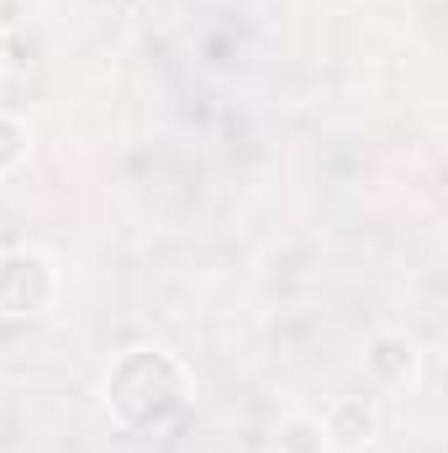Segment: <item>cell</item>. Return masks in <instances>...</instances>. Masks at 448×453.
Instances as JSON below:
<instances>
[{
    "mask_svg": "<svg viewBox=\"0 0 448 453\" xmlns=\"http://www.w3.org/2000/svg\"><path fill=\"white\" fill-rule=\"evenodd\" d=\"M190 401V374L164 348H127L106 374V406L121 427L153 433L169 427Z\"/></svg>",
    "mask_w": 448,
    "mask_h": 453,
    "instance_id": "1",
    "label": "cell"
},
{
    "mask_svg": "<svg viewBox=\"0 0 448 453\" xmlns=\"http://www.w3.org/2000/svg\"><path fill=\"white\" fill-rule=\"evenodd\" d=\"M53 290H58V274L37 248H5L0 253V317H11V322L42 317Z\"/></svg>",
    "mask_w": 448,
    "mask_h": 453,
    "instance_id": "2",
    "label": "cell"
},
{
    "mask_svg": "<svg viewBox=\"0 0 448 453\" xmlns=\"http://www.w3.org/2000/svg\"><path fill=\"white\" fill-rule=\"evenodd\" d=\"M27 148H32L27 127H21L16 116H0V174H16V169L27 164Z\"/></svg>",
    "mask_w": 448,
    "mask_h": 453,
    "instance_id": "6",
    "label": "cell"
},
{
    "mask_svg": "<svg viewBox=\"0 0 448 453\" xmlns=\"http://www.w3.org/2000/svg\"><path fill=\"white\" fill-rule=\"evenodd\" d=\"M0 64H5V27H0Z\"/></svg>",
    "mask_w": 448,
    "mask_h": 453,
    "instance_id": "7",
    "label": "cell"
},
{
    "mask_svg": "<svg viewBox=\"0 0 448 453\" xmlns=\"http://www.w3.org/2000/svg\"><path fill=\"white\" fill-rule=\"evenodd\" d=\"M322 443L328 453H364L375 438H380V417L364 395H337L333 406L322 411Z\"/></svg>",
    "mask_w": 448,
    "mask_h": 453,
    "instance_id": "3",
    "label": "cell"
},
{
    "mask_svg": "<svg viewBox=\"0 0 448 453\" xmlns=\"http://www.w3.org/2000/svg\"><path fill=\"white\" fill-rule=\"evenodd\" d=\"M274 453H328L322 427H317L312 417H290V422H280V433H274Z\"/></svg>",
    "mask_w": 448,
    "mask_h": 453,
    "instance_id": "5",
    "label": "cell"
},
{
    "mask_svg": "<svg viewBox=\"0 0 448 453\" xmlns=\"http://www.w3.org/2000/svg\"><path fill=\"white\" fill-rule=\"evenodd\" d=\"M364 364H369V374L380 380V385H412L417 380V348L412 338H396V333H375L369 348H364Z\"/></svg>",
    "mask_w": 448,
    "mask_h": 453,
    "instance_id": "4",
    "label": "cell"
}]
</instances>
